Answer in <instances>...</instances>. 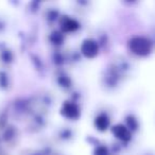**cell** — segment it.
I'll return each mask as SVG.
<instances>
[{"instance_id":"3","label":"cell","mask_w":155,"mask_h":155,"mask_svg":"<svg viewBox=\"0 0 155 155\" xmlns=\"http://www.w3.org/2000/svg\"><path fill=\"white\" fill-rule=\"evenodd\" d=\"M113 133L116 136L117 138H119L122 141H129L132 138V134L131 131L127 129V127H124V125H116V127H113Z\"/></svg>"},{"instance_id":"1","label":"cell","mask_w":155,"mask_h":155,"mask_svg":"<svg viewBox=\"0 0 155 155\" xmlns=\"http://www.w3.org/2000/svg\"><path fill=\"white\" fill-rule=\"evenodd\" d=\"M130 49L136 55L146 56L152 50V43L147 37L135 36L130 41Z\"/></svg>"},{"instance_id":"2","label":"cell","mask_w":155,"mask_h":155,"mask_svg":"<svg viewBox=\"0 0 155 155\" xmlns=\"http://www.w3.org/2000/svg\"><path fill=\"white\" fill-rule=\"evenodd\" d=\"M82 53L86 58H94L98 53V45L91 39H87V41H83Z\"/></svg>"},{"instance_id":"7","label":"cell","mask_w":155,"mask_h":155,"mask_svg":"<svg viewBox=\"0 0 155 155\" xmlns=\"http://www.w3.org/2000/svg\"><path fill=\"white\" fill-rule=\"evenodd\" d=\"M127 129L129 130H137L138 127V122L134 117H127Z\"/></svg>"},{"instance_id":"5","label":"cell","mask_w":155,"mask_h":155,"mask_svg":"<svg viewBox=\"0 0 155 155\" xmlns=\"http://www.w3.org/2000/svg\"><path fill=\"white\" fill-rule=\"evenodd\" d=\"M78 22L74 21L73 19L70 18H66L64 21L62 22V29L65 32H70V31H74L78 29Z\"/></svg>"},{"instance_id":"4","label":"cell","mask_w":155,"mask_h":155,"mask_svg":"<svg viewBox=\"0 0 155 155\" xmlns=\"http://www.w3.org/2000/svg\"><path fill=\"white\" fill-rule=\"evenodd\" d=\"M63 113L69 118H77L79 116V110H78L77 105L72 103H66L63 108Z\"/></svg>"},{"instance_id":"6","label":"cell","mask_w":155,"mask_h":155,"mask_svg":"<svg viewBox=\"0 0 155 155\" xmlns=\"http://www.w3.org/2000/svg\"><path fill=\"white\" fill-rule=\"evenodd\" d=\"M108 124H110V121H108L107 117L104 116V115H101V116H99L96 119V127H97V129L100 130V131L106 130Z\"/></svg>"},{"instance_id":"8","label":"cell","mask_w":155,"mask_h":155,"mask_svg":"<svg viewBox=\"0 0 155 155\" xmlns=\"http://www.w3.org/2000/svg\"><path fill=\"white\" fill-rule=\"evenodd\" d=\"M95 155H108V153H107V150H106L104 147H100L95 152Z\"/></svg>"}]
</instances>
